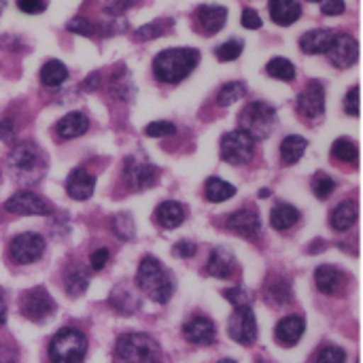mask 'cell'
Here are the masks:
<instances>
[{
    "label": "cell",
    "instance_id": "cell-1",
    "mask_svg": "<svg viewBox=\"0 0 363 363\" xmlns=\"http://www.w3.org/2000/svg\"><path fill=\"white\" fill-rule=\"evenodd\" d=\"M200 57L202 55H200L198 49H189V47L166 49V51L155 55V60H153V74L162 83L177 85V83L185 81L194 72V68L200 64Z\"/></svg>",
    "mask_w": 363,
    "mask_h": 363
},
{
    "label": "cell",
    "instance_id": "cell-2",
    "mask_svg": "<svg viewBox=\"0 0 363 363\" xmlns=\"http://www.w3.org/2000/svg\"><path fill=\"white\" fill-rule=\"evenodd\" d=\"M136 283L147 294V298H151L157 304H166L174 294L172 274L153 255H147L140 259V266L136 272Z\"/></svg>",
    "mask_w": 363,
    "mask_h": 363
},
{
    "label": "cell",
    "instance_id": "cell-3",
    "mask_svg": "<svg viewBox=\"0 0 363 363\" xmlns=\"http://www.w3.org/2000/svg\"><path fill=\"white\" fill-rule=\"evenodd\" d=\"M9 168L13 177L21 183L34 185L38 183L47 172V160L38 145L34 143H19L9 153Z\"/></svg>",
    "mask_w": 363,
    "mask_h": 363
},
{
    "label": "cell",
    "instance_id": "cell-4",
    "mask_svg": "<svg viewBox=\"0 0 363 363\" xmlns=\"http://www.w3.org/2000/svg\"><path fill=\"white\" fill-rule=\"evenodd\" d=\"M238 123L240 130L249 134L253 140H266L277 125V111L268 102L253 100L240 111Z\"/></svg>",
    "mask_w": 363,
    "mask_h": 363
},
{
    "label": "cell",
    "instance_id": "cell-5",
    "mask_svg": "<svg viewBox=\"0 0 363 363\" xmlns=\"http://www.w3.org/2000/svg\"><path fill=\"white\" fill-rule=\"evenodd\" d=\"M87 353V338L74 328H62L49 342L51 363H83Z\"/></svg>",
    "mask_w": 363,
    "mask_h": 363
},
{
    "label": "cell",
    "instance_id": "cell-6",
    "mask_svg": "<svg viewBox=\"0 0 363 363\" xmlns=\"http://www.w3.org/2000/svg\"><path fill=\"white\" fill-rule=\"evenodd\" d=\"M115 351L119 355V359L125 363H153L160 359V347L157 342L140 332H132V334H121L117 338Z\"/></svg>",
    "mask_w": 363,
    "mask_h": 363
},
{
    "label": "cell",
    "instance_id": "cell-7",
    "mask_svg": "<svg viewBox=\"0 0 363 363\" xmlns=\"http://www.w3.org/2000/svg\"><path fill=\"white\" fill-rule=\"evenodd\" d=\"M255 153V140L245 134L240 128L225 132L221 138V157L223 162L232 164V166H245L253 160Z\"/></svg>",
    "mask_w": 363,
    "mask_h": 363
},
{
    "label": "cell",
    "instance_id": "cell-8",
    "mask_svg": "<svg viewBox=\"0 0 363 363\" xmlns=\"http://www.w3.org/2000/svg\"><path fill=\"white\" fill-rule=\"evenodd\" d=\"M19 311L28 321L43 323L53 317L55 302L45 287H32V289L23 291V296L19 300Z\"/></svg>",
    "mask_w": 363,
    "mask_h": 363
},
{
    "label": "cell",
    "instance_id": "cell-9",
    "mask_svg": "<svg viewBox=\"0 0 363 363\" xmlns=\"http://www.w3.org/2000/svg\"><path fill=\"white\" fill-rule=\"evenodd\" d=\"M43 253H45V238L36 232L17 234L9 245V257L19 266L38 262L43 257Z\"/></svg>",
    "mask_w": 363,
    "mask_h": 363
},
{
    "label": "cell",
    "instance_id": "cell-10",
    "mask_svg": "<svg viewBox=\"0 0 363 363\" xmlns=\"http://www.w3.org/2000/svg\"><path fill=\"white\" fill-rule=\"evenodd\" d=\"M228 334L232 336V340H236L242 347H251L257 340V321L249 304L234 308L228 323Z\"/></svg>",
    "mask_w": 363,
    "mask_h": 363
},
{
    "label": "cell",
    "instance_id": "cell-11",
    "mask_svg": "<svg viewBox=\"0 0 363 363\" xmlns=\"http://www.w3.org/2000/svg\"><path fill=\"white\" fill-rule=\"evenodd\" d=\"M157 177H160V170L145 162V160H138V157H125L123 162V181L125 185L132 189V191H143V189H149L157 183Z\"/></svg>",
    "mask_w": 363,
    "mask_h": 363
},
{
    "label": "cell",
    "instance_id": "cell-12",
    "mask_svg": "<svg viewBox=\"0 0 363 363\" xmlns=\"http://www.w3.org/2000/svg\"><path fill=\"white\" fill-rule=\"evenodd\" d=\"M325 55H328L332 66H336V68H351V66H355V62L359 57V45H357V40L351 34L336 32L334 43L330 45Z\"/></svg>",
    "mask_w": 363,
    "mask_h": 363
},
{
    "label": "cell",
    "instance_id": "cell-13",
    "mask_svg": "<svg viewBox=\"0 0 363 363\" xmlns=\"http://www.w3.org/2000/svg\"><path fill=\"white\" fill-rule=\"evenodd\" d=\"M228 21V9L221 4H202L194 11V26L196 32L204 36H213L223 30Z\"/></svg>",
    "mask_w": 363,
    "mask_h": 363
},
{
    "label": "cell",
    "instance_id": "cell-14",
    "mask_svg": "<svg viewBox=\"0 0 363 363\" xmlns=\"http://www.w3.org/2000/svg\"><path fill=\"white\" fill-rule=\"evenodd\" d=\"M298 113L306 119H319L325 113V89L319 81H311L298 96Z\"/></svg>",
    "mask_w": 363,
    "mask_h": 363
},
{
    "label": "cell",
    "instance_id": "cell-15",
    "mask_svg": "<svg viewBox=\"0 0 363 363\" xmlns=\"http://www.w3.org/2000/svg\"><path fill=\"white\" fill-rule=\"evenodd\" d=\"M4 208L13 215H51V204L32 191H17L6 202Z\"/></svg>",
    "mask_w": 363,
    "mask_h": 363
},
{
    "label": "cell",
    "instance_id": "cell-16",
    "mask_svg": "<svg viewBox=\"0 0 363 363\" xmlns=\"http://www.w3.org/2000/svg\"><path fill=\"white\" fill-rule=\"evenodd\" d=\"M183 336L187 342L191 345H198V347H208L215 342L217 338V328L215 323L204 317V315H194L185 321L183 325Z\"/></svg>",
    "mask_w": 363,
    "mask_h": 363
},
{
    "label": "cell",
    "instance_id": "cell-17",
    "mask_svg": "<svg viewBox=\"0 0 363 363\" xmlns=\"http://www.w3.org/2000/svg\"><path fill=\"white\" fill-rule=\"evenodd\" d=\"M228 228L232 232L240 234L242 238L257 240L262 234V219L255 208H240L228 217Z\"/></svg>",
    "mask_w": 363,
    "mask_h": 363
},
{
    "label": "cell",
    "instance_id": "cell-18",
    "mask_svg": "<svg viewBox=\"0 0 363 363\" xmlns=\"http://www.w3.org/2000/svg\"><path fill=\"white\" fill-rule=\"evenodd\" d=\"M304 330H306V321L304 317L300 315H287L283 317L279 323H277V330H274V338L281 347H296L302 336H304Z\"/></svg>",
    "mask_w": 363,
    "mask_h": 363
},
{
    "label": "cell",
    "instance_id": "cell-19",
    "mask_svg": "<svg viewBox=\"0 0 363 363\" xmlns=\"http://www.w3.org/2000/svg\"><path fill=\"white\" fill-rule=\"evenodd\" d=\"M317 289L325 296H338L347 287V277L336 266H319L315 272Z\"/></svg>",
    "mask_w": 363,
    "mask_h": 363
},
{
    "label": "cell",
    "instance_id": "cell-20",
    "mask_svg": "<svg viewBox=\"0 0 363 363\" xmlns=\"http://www.w3.org/2000/svg\"><path fill=\"white\" fill-rule=\"evenodd\" d=\"M89 130V119L85 113H68L64 115L57 123H55V136L60 140H72V138H79L83 136L85 132Z\"/></svg>",
    "mask_w": 363,
    "mask_h": 363
},
{
    "label": "cell",
    "instance_id": "cell-21",
    "mask_svg": "<svg viewBox=\"0 0 363 363\" xmlns=\"http://www.w3.org/2000/svg\"><path fill=\"white\" fill-rule=\"evenodd\" d=\"M96 189V179L85 168H74L66 179V191L72 200H89Z\"/></svg>",
    "mask_w": 363,
    "mask_h": 363
},
{
    "label": "cell",
    "instance_id": "cell-22",
    "mask_svg": "<svg viewBox=\"0 0 363 363\" xmlns=\"http://www.w3.org/2000/svg\"><path fill=\"white\" fill-rule=\"evenodd\" d=\"M234 268H236V259H234L232 251H228L225 247H217L211 251V257L206 264V270L211 277L225 281L234 274Z\"/></svg>",
    "mask_w": 363,
    "mask_h": 363
},
{
    "label": "cell",
    "instance_id": "cell-23",
    "mask_svg": "<svg viewBox=\"0 0 363 363\" xmlns=\"http://www.w3.org/2000/svg\"><path fill=\"white\" fill-rule=\"evenodd\" d=\"M336 30L330 28H319V30H308L302 38H300V47L304 53L308 55H317V53H325L330 49V45L334 43Z\"/></svg>",
    "mask_w": 363,
    "mask_h": 363
},
{
    "label": "cell",
    "instance_id": "cell-24",
    "mask_svg": "<svg viewBox=\"0 0 363 363\" xmlns=\"http://www.w3.org/2000/svg\"><path fill=\"white\" fill-rule=\"evenodd\" d=\"M270 17L277 26H291L302 17L300 0H270Z\"/></svg>",
    "mask_w": 363,
    "mask_h": 363
},
{
    "label": "cell",
    "instance_id": "cell-25",
    "mask_svg": "<svg viewBox=\"0 0 363 363\" xmlns=\"http://www.w3.org/2000/svg\"><path fill=\"white\" fill-rule=\"evenodd\" d=\"M108 304H111L117 313H121V315H132V313H136V308L140 306V302H138L134 289L128 287L125 283L117 285V287L111 291Z\"/></svg>",
    "mask_w": 363,
    "mask_h": 363
},
{
    "label": "cell",
    "instance_id": "cell-26",
    "mask_svg": "<svg viewBox=\"0 0 363 363\" xmlns=\"http://www.w3.org/2000/svg\"><path fill=\"white\" fill-rule=\"evenodd\" d=\"M155 221L157 225L166 228V230H174L185 221V208L179 202H162L155 208Z\"/></svg>",
    "mask_w": 363,
    "mask_h": 363
},
{
    "label": "cell",
    "instance_id": "cell-27",
    "mask_svg": "<svg viewBox=\"0 0 363 363\" xmlns=\"http://www.w3.org/2000/svg\"><path fill=\"white\" fill-rule=\"evenodd\" d=\"M357 221V204L347 200L342 204H338L332 215H330V225L336 230V232H347L355 225Z\"/></svg>",
    "mask_w": 363,
    "mask_h": 363
},
{
    "label": "cell",
    "instance_id": "cell-28",
    "mask_svg": "<svg viewBox=\"0 0 363 363\" xmlns=\"http://www.w3.org/2000/svg\"><path fill=\"white\" fill-rule=\"evenodd\" d=\"M298 221H300V211H298L296 206H291V204L281 202V204H277V206L270 211V223H272V228L279 230V232L291 230Z\"/></svg>",
    "mask_w": 363,
    "mask_h": 363
},
{
    "label": "cell",
    "instance_id": "cell-29",
    "mask_svg": "<svg viewBox=\"0 0 363 363\" xmlns=\"http://www.w3.org/2000/svg\"><path fill=\"white\" fill-rule=\"evenodd\" d=\"M306 147H308V140L302 138V136H287L283 143H281V160L285 166H294L296 162H300L306 153Z\"/></svg>",
    "mask_w": 363,
    "mask_h": 363
},
{
    "label": "cell",
    "instance_id": "cell-30",
    "mask_svg": "<svg viewBox=\"0 0 363 363\" xmlns=\"http://www.w3.org/2000/svg\"><path fill=\"white\" fill-rule=\"evenodd\" d=\"M64 285H66V294L70 298L83 296L87 291V287H89V274H87V270L81 268V266L70 268L66 272V277H64Z\"/></svg>",
    "mask_w": 363,
    "mask_h": 363
},
{
    "label": "cell",
    "instance_id": "cell-31",
    "mask_svg": "<svg viewBox=\"0 0 363 363\" xmlns=\"http://www.w3.org/2000/svg\"><path fill=\"white\" fill-rule=\"evenodd\" d=\"M68 79V68L60 60H49L40 68V83L45 87H60Z\"/></svg>",
    "mask_w": 363,
    "mask_h": 363
},
{
    "label": "cell",
    "instance_id": "cell-32",
    "mask_svg": "<svg viewBox=\"0 0 363 363\" xmlns=\"http://www.w3.org/2000/svg\"><path fill=\"white\" fill-rule=\"evenodd\" d=\"M234 194H236V187L223 179H217V177H211L204 185V196L208 202H225Z\"/></svg>",
    "mask_w": 363,
    "mask_h": 363
},
{
    "label": "cell",
    "instance_id": "cell-33",
    "mask_svg": "<svg viewBox=\"0 0 363 363\" xmlns=\"http://www.w3.org/2000/svg\"><path fill=\"white\" fill-rule=\"evenodd\" d=\"M247 85L242 83V81H230V83H225L221 89H219V94H217V104L219 106H232L234 102H238L240 98H245L247 96Z\"/></svg>",
    "mask_w": 363,
    "mask_h": 363
},
{
    "label": "cell",
    "instance_id": "cell-34",
    "mask_svg": "<svg viewBox=\"0 0 363 363\" xmlns=\"http://www.w3.org/2000/svg\"><path fill=\"white\" fill-rule=\"evenodd\" d=\"M332 155L342 162V164H357L359 160V149L357 145L351 140V138H338L334 145H332Z\"/></svg>",
    "mask_w": 363,
    "mask_h": 363
},
{
    "label": "cell",
    "instance_id": "cell-35",
    "mask_svg": "<svg viewBox=\"0 0 363 363\" xmlns=\"http://www.w3.org/2000/svg\"><path fill=\"white\" fill-rule=\"evenodd\" d=\"M266 72L279 81H294L296 79V66L287 60V57H272L266 64Z\"/></svg>",
    "mask_w": 363,
    "mask_h": 363
},
{
    "label": "cell",
    "instance_id": "cell-36",
    "mask_svg": "<svg viewBox=\"0 0 363 363\" xmlns=\"http://www.w3.org/2000/svg\"><path fill=\"white\" fill-rule=\"evenodd\" d=\"M266 296H268V300H270L274 306L289 304V302H291V285H289V281H285V279H274V281L268 285Z\"/></svg>",
    "mask_w": 363,
    "mask_h": 363
},
{
    "label": "cell",
    "instance_id": "cell-37",
    "mask_svg": "<svg viewBox=\"0 0 363 363\" xmlns=\"http://www.w3.org/2000/svg\"><path fill=\"white\" fill-rule=\"evenodd\" d=\"M168 26H172V19H157L153 23H147V26H140L136 32H134V38L136 40H151V38H157L162 34H166Z\"/></svg>",
    "mask_w": 363,
    "mask_h": 363
},
{
    "label": "cell",
    "instance_id": "cell-38",
    "mask_svg": "<svg viewBox=\"0 0 363 363\" xmlns=\"http://www.w3.org/2000/svg\"><path fill=\"white\" fill-rule=\"evenodd\" d=\"M113 232L117 234V238L121 240H134V234H136V228H134V221L128 213H119L113 217Z\"/></svg>",
    "mask_w": 363,
    "mask_h": 363
},
{
    "label": "cell",
    "instance_id": "cell-39",
    "mask_svg": "<svg viewBox=\"0 0 363 363\" xmlns=\"http://www.w3.org/2000/svg\"><path fill=\"white\" fill-rule=\"evenodd\" d=\"M242 47H245V43L240 38H230V40H225L223 45H219L215 49V55H217L219 62H232L242 53Z\"/></svg>",
    "mask_w": 363,
    "mask_h": 363
},
{
    "label": "cell",
    "instance_id": "cell-40",
    "mask_svg": "<svg viewBox=\"0 0 363 363\" xmlns=\"http://www.w3.org/2000/svg\"><path fill=\"white\" fill-rule=\"evenodd\" d=\"M334 189H336V181H334L330 174L317 172V174L313 177V194H315L317 198L325 200V198H330V196L334 194Z\"/></svg>",
    "mask_w": 363,
    "mask_h": 363
},
{
    "label": "cell",
    "instance_id": "cell-41",
    "mask_svg": "<svg viewBox=\"0 0 363 363\" xmlns=\"http://www.w3.org/2000/svg\"><path fill=\"white\" fill-rule=\"evenodd\" d=\"M315 363H347V353H345V349L330 345V347H323L317 353Z\"/></svg>",
    "mask_w": 363,
    "mask_h": 363
},
{
    "label": "cell",
    "instance_id": "cell-42",
    "mask_svg": "<svg viewBox=\"0 0 363 363\" xmlns=\"http://www.w3.org/2000/svg\"><path fill=\"white\" fill-rule=\"evenodd\" d=\"M68 32L81 34V36H94L96 34V26L87 19V17H72L66 26Z\"/></svg>",
    "mask_w": 363,
    "mask_h": 363
},
{
    "label": "cell",
    "instance_id": "cell-43",
    "mask_svg": "<svg viewBox=\"0 0 363 363\" xmlns=\"http://www.w3.org/2000/svg\"><path fill=\"white\" fill-rule=\"evenodd\" d=\"M174 132H177V128H174V123H170V121H153V123H149V125L145 128V134H147L149 138L172 136Z\"/></svg>",
    "mask_w": 363,
    "mask_h": 363
},
{
    "label": "cell",
    "instance_id": "cell-44",
    "mask_svg": "<svg viewBox=\"0 0 363 363\" xmlns=\"http://www.w3.org/2000/svg\"><path fill=\"white\" fill-rule=\"evenodd\" d=\"M359 94H362V89H359V85H353L349 91H347V96H345V111H347V115H351V117H359Z\"/></svg>",
    "mask_w": 363,
    "mask_h": 363
},
{
    "label": "cell",
    "instance_id": "cell-45",
    "mask_svg": "<svg viewBox=\"0 0 363 363\" xmlns=\"http://www.w3.org/2000/svg\"><path fill=\"white\" fill-rule=\"evenodd\" d=\"M223 298L236 306H245L251 302V291H247L245 287H232V289H223Z\"/></svg>",
    "mask_w": 363,
    "mask_h": 363
},
{
    "label": "cell",
    "instance_id": "cell-46",
    "mask_svg": "<svg viewBox=\"0 0 363 363\" xmlns=\"http://www.w3.org/2000/svg\"><path fill=\"white\" fill-rule=\"evenodd\" d=\"M134 4H136V0H106L104 2V11L108 15L117 17V15H123L128 9H132Z\"/></svg>",
    "mask_w": 363,
    "mask_h": 363
},
{
    "label": "cell",
    "instance_id": "cell-47",
    "mask_svg": "<svg viewBox=\"0 0 363 363\" xmlns=\"http://www.w3.org/2000/svg\"><path fill=\"white\" fill-rule=\"evenodd\" d=\"M17 6L28 15H38L47 9V0H17Z\"/></svg>",
    "mask_w": 363,
    "mask_h": 363
},
{
    "label": "cell",
    "instance_id": "cell-48",
    "mask_svg": "<svg viewBox=\"0 0 363 363\" xmlns=\"http://www.w3.org/2000/svg\"><path fill=\"white\" fill-rule=\"evenodd\" d=\"M240 21H242V26L245 28H249V30H259L262 28V17H259V13L255 11V9H245L242 11V17H240Z\"/></svg>",
    "mask_w": 363,
    "mask_h": 363
},
{
    "label": "cell",
    "instance_id": "cell-49",
    "mask_svg": "<svg viewBox=\"0 0 363 363\" xmlns=\"http://www.w3.org/2000/svg\"><path fill=\"white\" fill-rule=\"evenodd\" d=\"M172 253H174L177 257L189 259V257H194V255L198 253V247H196L191 240H181V242H177V245L172 247Z\"/></svg>",
    "mask_w": 363,
    "mask_h": 363
},
{
    "label": "cell",
    "instance_id": "cell-50",
    "mask_svg": "<svg viewBox=\"0 0 363 363\" xmlns=\"http://www.w3.org/2000/svg\"><path fill=\"white\" fill-rule=\"evenodd\" d=\"M345 11H347L345 0H321V13L323 15L334 17V15H342Z\"/></svg>",
    "mask_w": 363,
    "mask_h": 363
},
{
    "label": "cell",
    "instance_id": "cell-51",
    "mask_svg": "<svg viewBox=\"0 0 363 363\" xmlns=\"http://www.w3.org/2000/svg\"><path fill=\"white\" fill-rule=\"evenodd\" d=\"M108 262V249H96L89 257V264H91V270L100 272Z\"/></svg>",
    "mask_w": 363,
    "mask_h": 363
},
{
    "label": "cell",
    "instance_id": "cell-52",
    "mask_svg": "<svg viewBox=\"0 0 363 363\" xmlns=\"http://www.w3.org/2000/svg\"><path fill=\"white\" fill-rule=\"evenodd\" d=\"M0 138L4 143H13L15 140V123L9 117L0 121Z\"/></svg>",
    "mask_w": 363,
    "mask_h": 363
},
{
    "label": "cell",
    "instance_id": "cell-53",
    "mask_svg": "<svg viewBox=\"0 0 363 363\" xmlns=\"http://www.w3.org/2000/svg\"><path fill=\"white\" fill-rule=\"evenodd\" d=\"M0 363H17L15 349L6 342H0Z\"/></svg>",
    "mask_w": 363,
    "mask_h": 363
},
{
    "label": "cell",
    "instance_id": "cell-54",
    "mask_svg": "<svg viewBox=\"0 0 363 363\" xmlns=\"http://www.w3.org/2000/svg\"><path fill=\"white\" fill-rule=\"evenodd\" d=\"M4 321H6V302H4V298L0 296V328L4 325Z\"/></svg>",
    "mask_w": 363,
    "mask_h": 363
},
{
    "label": "cell",
    "instance_id": "cell-55",
    "mask_svg": "<svg viewBox=\"0 0 363 363\" xmlns=\"http://www.w3.org/2000/svg\"><path fill=\"white\" fill-rule=\"evenodd\" d=\"M270 196V189H259V198H268Z\"/></svg>",
    "mask_w": 363,
    "mask_h": 363
},
{
    "label": "cell",
    "instance_id": "cell-56",
    "mask_svg": "<svg viewBox=\"0 0 363 363\" xmlns=\"http://www.w3.org/2000/svg\"><path fill=\"white\" fill-rule=\"evenodd\" d=\"M219 363H236V362H232V359H221Z\"/></svg>",
    "mask_w": 363,
    "mask_h": 363
},
{
    "label": "cell",
    "instance_id": "cell-57",
    "mask_svg": "<svg viewBox=\"0 0 363 363\" xmlns=\"http://www.w3.org/2000/svg\"><path fill=\"white\" fill-rule=\"evenodd\" d=\"M2 9H4V0H0V13H2Z\"/></svg>",
    "mask_w": 363,
    "mask_h": 363
},
{
    "label": "cell",
    "instance_id": "cell-58",
    "mask_svg": "<svg viewBox=\"0 0 363 363\" xmlns=\"http://www.w3.org/2000/svg\"><path fill=\"white\" fill-rule=\"evenodd\" d=\"M308 2H319V0H308Z\"/></svg>",
    "mask_w": 363,
    "mask_h": 363
},
{
    "label": "cell",
    "instance_id": "cell-59",
    "mask_svg": "<svg viewBox=\"0 0 363 363\" xmlns=\"http://www.w3.org/2000/svg\"><path fill=\"white\" fill-rule=\"evenodd\" d=\"M153 363H164V362H160V359H157V362H153Z\"/></svg>",
    "mask_w": 363,
    "mask_h": 363
}]
</instances>
